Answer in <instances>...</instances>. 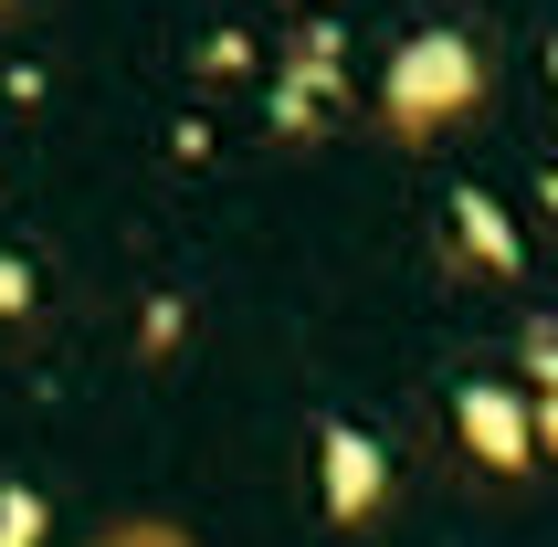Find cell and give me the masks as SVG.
Wrapping results in <instances>:
<instances>
[{"mask_svg":"<svg viewBox=\"0 0 558 547\" xmlns=\"http://www.w3.org/2000/svg\"><path fill=\"white\" fill-rule=\"evenodd\" d=\"M527 390L558 400V327H527Z\"/></svg>","mask_w":558,"mask_h":547,"instance_id":"8","label":"cell"},{"mask_svg":"<svg viewBox=\"0 0 558 547\" xmlns=\"http://www.w3.org/2000/svg\"><path fill=\"white\" fill-rule=\"evenodd\" d=\"M442 211H453V243H464L474 274H527V232H517V211H506L496 190H474V180H464Z\"/></svg>","mask_w":558,"mask_h":547,"instance_id":"5","label":"cell"},{"mask_svg":"<svg viewBox=\"0 0 558 547\" xmlns=\"http://www.w3.org/2000/svg\"><path fill=\"white\" fill-rule=\"evenodd\" d=\"M327 95H338V22H306L275 53V85H264L275 137H316V126H327Z\"/></svg>","mask_w":558,"mask_h":547,"instance_id":"3","label":"cell"},{"mask_svg":"<svg viewBox=\"0 0 558 547\" xmlns=\"http://www.w3.org/2000/svg\"><path fill=\"white\" fill-rule=\"evenodd\" d=\"M527 442L558 463V400H537V390H527Z\"/></svg>","mask_w":558,"mask_h":547,"instance_id":"9","label":"cell"},{"mask_svg":"<svg viewBox=\"0 0 558 547\" xmlns=\"http://www.w3.org/2000/svg\"><path fill=\"white\" fill-rule=\"evenodd\" d=\"M537 200H548V221H558V169H537Z\"/></svg>","mask_w":558,"mask_h":547,"instance_id":"11","label":"cell"},{"mask_svg":"<svg viewBox=\"0 0 558 547\" xmlns=\"http://www.w3.org/2000/svg\"><path fill=\"white\" fill-rule=\"evenodd\" d=\"M32 305H43V274H32V253L0 243V316H32Z\"/></svg>","mask_w":558,"mask_h":547,"instance_id":"7","label":"cell"},{"mask_svg":"<svg viewBox=\"0 0 558 547\" xmlns=\"http://www.w3.org/2000/svg\"><path fill=\"white\" fill-rule=\"evenodd\" d=\"M43 537H53V506L32 485H0V547H43Z\"/></svg>","mask_w":558,"mask_h":547,"instance_id":"6","label":"cell"},{"mask_svg":"<svg viewBox=\"0 0 558 547\" xmlns=\"http://www.w3.org/2000/svg\"><path fill=\"white\" fill-rule=\"evenodd\" d=\"M548 85H558V42H548Z\"/></svg>","mask_w":558,"mask_h":547,"instance_id":"12","label":"cell"},{"mask_svg":"<svg viewBox=\"0 0 558 547\" xmlns=\"http://www.w3.org/2000/svg\"><path fill=\"white\" fill-rule=\"evenodd\" d=\"M201 63H211V74H243L253 53H243V32H211V42H201Z\"/></svg>","mask_w":558,"mask_h":547,"instance_id":"10","label":"cell"},{"mask_svg":"<svg viewBox=\"0 0 558 547\" xmlns=\"http://www.w3.org/2000/svg\"><path fill=\"white\" fill-rule=\"evenodd\" d=\"M316 495H327V526H369L379 506H390V453H379V431L316 422Z\"/></svg>","mask_w":558,"mask_h":547,"instance_id":"2","label":"cell"},{"mask_svg":"<svg viewBox=\"0 0 558 547\" xmlns=\"http://www.w3.org/2000/svg\"><path fill=\"white\" fill-rule=\"evenodd\" d=\"M0 11H11V0H0Z\"/></svg>","mask_w":558,"mask_h":547,"instance_id":"13","label":"cell"},{"mask_svg":"<svg viewBox=\"0 0 558 547\" xmlns=\"http://www.w3.org/2000/svg\"><path fill=\"white\" fill-rule=\"evenodd\" d=\"M474 95H485V53H474V32H453V22L411 32L401 53L379 63V117L401 126V137H433V126L474 117Z\"/></svg>","mask_w":558,"mask_h":547,"instance_id":"1","label":"cell"},{"mask_svg":"<svg viewBox=\"0 0 558 547\" xmlns=\"http://www.w3.org/2000/svg\"><path fill=\"white\" fill-rule=\"evenodd\" d=\"M453 422H464V442H474L485 474H527V463H537V442H527V390H506V379H464V390H453Z\"/></svg>","mask_w":558,"mask_h":547,"instance_id":"4","label":"cell"}]
</instances>
